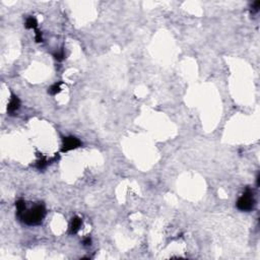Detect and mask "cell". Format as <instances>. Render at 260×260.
<instances>
[{
	"instance_id": "cell-1",
	"label": "cell",
	"mask_w": 260,
	"mask_h": 260,
	"mask_svg": "<svg viewBox=\"0 0 260 260\" xmlns=\"http://www.w3.org/2000/svg\"><path fill=\"white\" fill-rule=\"evenodd\" d=\"M46 215V208L43 204H38L30 210H25L19 215L22 222L29 226H37L42 223L43 219Z\"/></svg>"
},
{
	"instance_id": "cell-2",
	"label": "cell",
	"mask_w": 260,
	"mask_h": 260,
	"mask_svg": "<svg viewBox=\"0 0 260 260\" xmlns=\"http://www.w3.org/2000/svg\"><path fill=\"white\" fill-rule=\"evenodd\" d=\"M254 205L255 200L253 191L250 188H247L245 192L243 193V195L237 201V207L242 211H250L251 209L254 208Z\"/></svg>"
},
{
	"instance_id": "cell-3",
	"label": "cell",
	"mask_w": 260,
	"mask_h": 260,
	"mask_svg": "<svg viewBox=\"0 0 260 260\" xmlns=\"http://www.w3.org/2000/svg\"><path fill=\"white\" fill-rule=\"evenodd\" d=\"M81 145V142L78 138H76L74 136H68V137H64L63 139V146H62V151L65 153V151L68 150H72L75 149L77 147H79Z\"/></svg>"
},
{
	"instance_id": "cell-4",
	"label": "cell",
	"mask_w": 260,
	"mask_h": 260,
	"mask_svg": "<svg viewBox=\"0 0 260 260\" xmlns=\"http://www.w3.org/2000/svg\"><path fill=\"white\" fill-rule=\"evenodd\" d=\"M19 107H21V101H19V99L17 96L12 95L8 103V106H7V112L10 115H12L19 109Z\"/></svg>"
},
{
	"instance_id": "cell-5",
	"label": "cell",
	"mask_w": 260,
	"mask_h": 260,
	"mask_svg": "<svg viewBox=\"0 0 260 260\" xmlns=\"http://www.w3.org/2000/svg\"><path fill=\"white\" fill-rule=\"evenodd\" d=\"M81 224H83V222H81L80 218H78V216H74V218H72L71 223H70V227H69V233L72 234V235L76 234V233L79 231V229L81 227Z\"/></svg>"
},
{
	"instance_id": "cell-6",
	"label": "cell",
	"mask_w": 260,
	"mask_h": 260,
	"mask_svg": "<svg viewBox=\"0 0 260 260\" xmlns=\"http://www.w3.org/2000/svg\"><path fill=\"white\" fill-rule=\"evenodd\" d=\"M37 21H36V18L33 17H30L26 18V29H35L36 30L37 29Z\"/></svg>"
},
{
	"instance_id": "cell-7",
	"label": "cell",
	"mask_w": 260,
	"mask_h": 260,
	"mask_svg": "<svg viewBox=\"0 0 260 260\" xmlns=\"http://www.w3.org/2000/svg\"><path fill=\"white\" fill-rule=\"evenodd\" d=\"M15 206H17V215L18 216L26 210V202L22 199L17 200V203H15Z\"/></svg>"
},
{
	"instance_id": "cell-8",
	"label": "cell",
	"mask_w": 260,
	"mask_h": 260,
	"mask_svg": "<svg viewBox=\"0 0 260 260\" xmlns=\"http://www.w3.org/2000/svg\"><path fill=\"white\" fill-rule=\"evenodd\" d=\"M62 83H55V84H53L51 87L49 88V91H48V92L50 95H52V96H54V95H57L58 92H60V91H61V88H60V84H61Z\"/></svg>"
},
{
	"instance_id": "cell-9",
	"label": "cell",
	"mask_w": 260,
	"mask_h": 260,
	"mask_svg": "<svg viewBox=\"0 0 260 260\" xmlns=\"http://www.w3.org/2000/svg\"><path fill=\"white\" fill-rule=\"evenodd\" d=\"M47 165H48V162H47V160H46L45 158H42L41 160H39V161L37 162V168H38L39 170L45 169L46 167H47Z\"/></svg>"
},
{
	"instance_id": "cell-10",
	"label": "cell",
	"mask_w": 260,
	"mask_h": 260,
	"mask_svg": "<svg viewBox=\"0 0 260 260\" xmlns=\"http://www.w3.org/2000/svg\"><path fill=\"white\" fill-rule=\"evenodd\" d=\"M54 57H55V59L57 61H62L64 59V57H65V54H64V50L63 49H61L59 52H57L54 54Z\"/></svg>"
},
{
	"instance_id": "cell-11",
	"label": "cell",
	"mask_w": 260,
	"mask_h": 260,
	"mask_svg": "<svg viewBox=\"0 0 260 260\" xmlns=\"http://www.w3.org/2000/svg\"><path fill=\"white\" fill-rule=\"evenodd\" d=\"M35 39H36V42H37V43H41V42H43L42 34H41L40 31L37 30V29H36V37H35Z\"/></svg>"
},
{
	"instance_id": "cell-12",
	"label": "cell",
	"mask_w": 260,
	"mask_h": 260,
	"mask_svg": "<svg viewBox=\"0 0 260 260\" xmlns=\"http://www.w3.org/2000/svg\"><path fill=\"white\" fill-rule=\"evenodd\" d=\"M259 8H260V1H256L252 4V10H253L254 12H258Z\"/></svg>"
},
{
	"instance_id": "cell-13",
	"label": "cell",
	"mask_w": 260,
	"mask_h": 260,
	"mask_svg": "<svg viewBox=\"0 0 260 260\" xmlns=\"http://www.w3.org/2000/svg\"><path fill=\"white\" fill-rule=\"evenodd\" d=\"M92 244V239L90 238V237H87L84 240H83V245L84 246H90Z\"/></svg>"
}]
</instances>
